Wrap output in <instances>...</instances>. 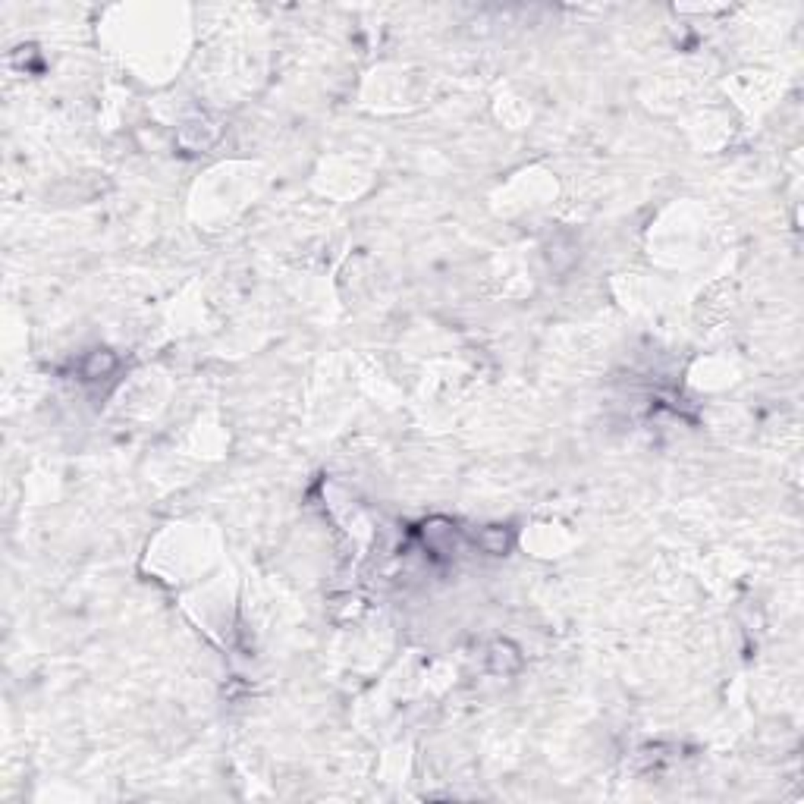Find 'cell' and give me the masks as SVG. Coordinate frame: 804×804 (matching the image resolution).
<instances>
[{
  "label": "cell",
  "instance_id": "1",
  "mask_svg": "<svg viewBox=\"0 0 804 804\" xmlns=\"http://www.w3.org/2000/svg\"><path fill=\"white\" fill-rule=\"evenodd\" d=\"M113 365H116L113 355H110V352H101V349H98V352H91V358L85 361V377L107 374V371H113Z\"/></svg>",
  "mask_w": 804,
  "mask_h": 804
}]
</instances>
